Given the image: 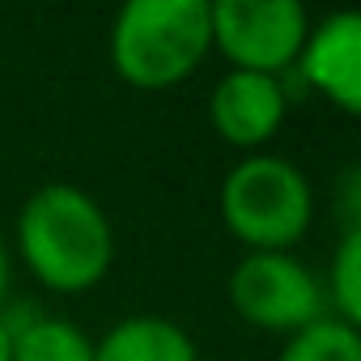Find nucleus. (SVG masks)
<instances>
[{
    "label": "nucleus",
    "mask_w": 361,
    "mask_h": 361,
    "mask_svg": "<svg viewBox=\"0 0 361 361\" xmlns=\"http://www.w3.org/2000/svg\"><path fill=\"white\" fill-rule=\"evenodd\" d=\"M213 43L243 68L276 77L306 43V9L293 0H217L209 5Z\"/></svg>",
    "instance_id": "4"
},
{
    "label": "nucleus",
    "mask_w": 361,
    "mask_h": 361,
    "mask_svg": "<svg viewBox=\"0 0 361 361\" xmlns=\"http://www.w3.org/2000/svg\"><path fill=\"white\" fill-rule=\"evenodd\" d=\"M209 47V0H132L111 30V64L140 90L183 81Z\"/></svg>",
    "instance_id": "2"
},
{
    "label": "nucleus",
    "mask_w": 361,
    "mask_h": 361,
    "mask_svg": "<svg viewBox=\"0 0 361 361\" xmlns=\"http://www.w3.org/2000/svg\"><path fill=\"white\" fill-rule=\"evenodd\" d=\"M94 361H196V344L170 319L136 314L115 323L94 344Z\"/></svg>",
    "instance_id": "8"
},
{
    "label": "nucleus",
    "mask_w": 361,
    "mask_h": 361,
    "mask_svg": "<svg viewBox=\"0 0 361 361\" xmlns=\"http://www.w3.org/2000/svg\"><path fill=\"white\" fill-rule=\"evenodd\" d=\"M0 361H9V331H5V323H0Z\"/></svg>",
    "instance_id": "13"
},
{
    "label": "nucleus",
    "mask_w": 361,
    "mask_h": 361,
    "mask_svg": "<svg viewBox=\"0 0 361 361\" xmlns=\"http://www.w3.org/2000/svg\"><path fill=\"white\" fill-rule=\"evenodd\" d=\"M209 115H213V128L230 145L255 149V145H264L281 128V119H285V90L268 73H243V68H234V73H226L213 85Z\"/></svg>",
    "instance_id": "6"
},
{
    "label": "nucleus",
    "mask_w": 361,
    "mask_h": 361,
    "mask_svg": "<svg viewBox=\"0 0 361 361\" xmlns=\"http://www.w3.org/2000/svg\"><path fill=\"white\" fill-rule=\"evenodd\" d=\"M9 289V255H5V243H0V298Z\"/></svg>",
    "instance_id": "12"
},
{
    "label": "nucleus",
    "mask_w": 361,
    "mask_h": 361,
    "mask_svg": "<svg viewBox=\"0 0 361 361\" xmlns=\"http://www.w3.org/2000/svg\"><path fill=\"white\" fill-rule=\"evenodd\" d=\"M302 77L323 90L340 111L361 106V18L336 13L323 26L306 30V43L298 51Z\"/></svg>",
    "instance_id": "7"
},
{
    "label": "nucleus",
    "mask_w": 361,
    "mask_h": 361,
    "mask_svg": "<svg viewBox=\"0 0 361 361\" xmlns=\"http://www.w3.org/2000/svg\"><path fill=\"white\" fill-rule=\"evenodd\" d=\"M230 298L243 319L268 331H302L323 319L319 281L285 251H251L230 276Z\"/></svg>",
    "instance_id": "5"
},
{
    "label": "nucleus",
    "mask_w": 361,
    "mask_h": 361,
    "mask_svg": "<svg viewBox=\"0 0 361 361\" xmlns=\"http://www.w3.org/2000/svg\"><path fill=\"white\" fill-rule=\"evenodd\" d=\"M310 183L285 157L255 153L238 161L221 183V213L226 226L251 251H285L310 226Z\"/></svg>",
    "instance_id": "3"
},
{
    "label": "nucleus",
    "mask_w": 361,
    "mask_h": 361,
    "mask_svg": "<svg viewBox=\"0 0 361 361\" xmlns=\"http://www.w3.org/2000/svg\"><path fill=\"white\" fill-rule=\"evenodd\" d=\"M281 361H361V336H357V327L327 314V319L293 331V340L281 348Z\"/></svg>",
    "instance_id": "10"
},
{
    "label": "nucleus",
    "mask_w": 361,
    "mask_h": 361,
    "mask_svg": "<svg viewBox=\"0 0 361 361\" xmlns=\"http://www.w3.org/2000/svg\"><path fill=\"white\" fill-rule=\"evenodd\" d=\"M9 331V361H94V344L64 319L26 314Z\"/></svg>",
    "instance_id": "9"
},
{
    "label": "nucleus",
    "mask_w": 361,
    "mask_h": 361,
    "mask_svg": "<svg viewBox=\"0 0 361 361\" xmlns=\"http://www.w3.org/2000/svg\"><path fill=\"white\" fill-rule=\"evenodd\" d=\"M18 238H22V255L30 272L60 293L98 285L115 255L106 213L98 209L94 196L68 183L39 188L26 200L18 217Z\"/></svg>",
    "instance_id": "1"
},
{
    "label": "nucleus",
    "mask_w": 361,
    "mask_h": 361,
    "mask_svg": "<svg viewBox=\"0 0 361 361\" xmlns=\"http://www.w3.org/2000/svg\"><path fill=\"white\" fill-rule=\"evenodd\" d=\"M331 302L340 306V323L357 327L361 319V230H348L336 264H331Z\"/></svg>",
    "instance_id": "11"
}]
</instances>
